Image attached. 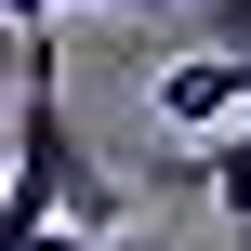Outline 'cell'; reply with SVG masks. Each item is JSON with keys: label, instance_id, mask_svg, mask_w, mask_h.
I'll return each instance as SVG.
<instances>
[{"label": "cell", "instance_id": "obj_1", "mask_svg": "<svg viewBox=\"0 0 251 251\" xmlns=\"http://www.w3.org/2000/svg\"><path fill=\"white\" fill-rule=\"evenodd\" d=\"M53 225H106V185L66 132V66L53 40H13V212H0V251L53 238Z\"/></svg>", "mask_w": 251, "mask_h": 251}, {"label": "cell", "instance_id": "obj_2", "mask_svg": "<svg viewBox=\"0 0 251 251\" xmlns=\"http://www.w3.org/2000/svg\"><path fill=\"white\" fill-rule=\"evenodd\" d=\"M159 119H172V132H251V53H185V66H159Z\"/></svg>", "mask_w": 251, "mask_h": 251}, {"label": "cell", "instance_id": "obj_3", "mask_svg": "<svg viewBox=\"0 0 251 251\" xmlns=\"http://www.w3.org/2000/svg\"><path fill=\"white\" fill-rule=\"evenodd\" d=\"M53 13H146V0H13V40H53Z\"/></svg>", "mask_w": 251, "mask_h": 251}, {"label": "cell", "instance_id": "obj_4", "mask_svg": "<svg viewBox=\"0 0 251 251\" xmlns=\"http://www.w3.org/2000/svg\"><path fill=\"white\" fill-rule=\"evenodd\" d=\"M199 53H251V0H212L199 13Z\"/></svg>", "mask_w": 251, "mask_h": 251}, {"label": "cell", "instance_id": "obj_5", "mask_svg": "<svg viewBox=\"0 0 251 251\" xmlns=\"http://www.w3.org/2000/svg\"><path fill=\"white\" fill-rule=\"evenodd\" d=\"M13 251H119V238H93V225H53V238H13Z\"/></svg>", "mask_w": 251, "mask_h": 251}, {"label": "cell", "instance_id": "obj_6", "mask_svg": "<svg viewBox=\"0 0 251 251\" xmlns=\"http://www.w3.org/2000/svg\"><path fill=\"white\" fill-rule=\"evenodd\" d=\"M119 251H185V238H119Z\"/></svg>", "mask_w": 251, "mask_h": 251}]
</instances>
